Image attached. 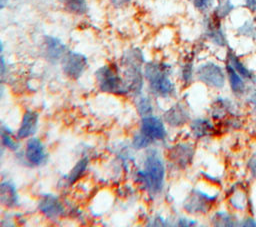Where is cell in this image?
<instances>
[{"label":"cell","instance_id":"836d02e7","mask_svg":"<svg viewBox=\"0 0 256 227\" xmlns=\"http://www.w3.org/2000/svg\"><path fill=\"white\" fill-rule=\"evenodd\" d=\"M5 69H6L5 60H4L3 56H2V55H0V76L4 74V72H5Z\"/></svg>","mask_w":256,"mask_h":227},{"label":"cell","instance_id":"52a82bcc","mask_svg":"<svg viewBox=\"0 0 256 227\" xmlns=\"http://www.w3.org/2000/svg\"><path fill=\"white\" fill-rule=\"evenodd\" d=\"M217 195H209L201 190H193L191 196L184 203V208L189 213H206L212 203L216 200Z\"/></svg>","mask_w":256,"mask_h":227},{"label":"cell","instance_id":"d4e9b609","mask_svg":"<svg viewBox=\"0 0 256 227\" xmlns=\"http://www.w3.org/2000/svg\"><path fill=\"white\" fill-rule=\"evenodd\" d=\"M215 225H220V226H234L235 225V219L232 217V215L219 212L215 214V220H214Z\"/></svg>","mask_w":256,"mask_h":227},{"label":"cell","instance_id":"f1b7e54d","mask_svg":"<svg viewBox=\"0 0 256 227\" xmlns=\"http://www.w3.org/2000/svg\"><path fill=\"white\" fill-rule=\"evenodd\" d=\"M195 9L200 12H207L213 5L214 0H190Z\"/></svg>","mask_w":256,"mask_h":227},{"label":"cell","instance_id":"3957f363","mask_svg":"<svg viewBox=\"0 0 256 227\" xmlns=\"http://www.w3.org/2000/svg\"><path fill=\"white\" fill-rule=\"evenodd\" d=\"M144 62L142 51L136 47L126 50L121 58V64L124 67V81L129 91L136 94L141 91L143 85L142 66Z\"/></svg>","mask_w":256,"mask_h":227},{"label":"cell","instance_id":"e575fe53","mask_svg":"<svg viewBox=\"0 0 256 227\" xmlns=\"http://www.w3.org/2000/svg\"><path fill=\"white\" fill-rule=\"evenodd\" d=\"M242 223H244V224H241L242 226H256V222L254 221V220H252V219H246L245 221H243Z\"/></svg>","mask_w":256,"mask_h":227},{"label":"cell","instance_id":"30bf717a","mask_svg":"<svg viewBox=\"0 0 256 227\" xmlns=\"http://www.w3.org/2000/svg\"><path fill=\"white\" fill-rule=\"evenodd\" d=\"M205 35L210 42L219 47H226L228 45V40L221 25V20L215 18L213 15L206 19Z\"/></svg>","mask_w":256,"mask_h":227},{"label":"cell","instance_id":"44dd1931","mask_svg":"<svg viewBox=\"0 0 256 227\" xmlns=\"http://www.w3.org/2000/svg\"><path fill=\"white\" fill-rule=\"evenodd\" d=\"M234 8L235 6L232 0H217L212 15L215 18L222 20L228 17L231 14V12L234 10Z\"/></svg>","mask_w":256,"mask_h":227},{"label":"cell","instance_id":"e0dca14e","mask_svg":"<svg viewBox=\"0 0 256 227\" xmlns=\"http://www.w3.org/2000/svg\"><path fill=\"white\" fill-rule=\"evenodd\" d=\"M18 193L13 184L10 182L0 183V203L3 206L13 208L18 205Z\"/></svg>","mask_w":256,"mask_h":227},{"label":"cell","instance_id":"9a60e30c","mask_svg":"<svg viewBox=\"0 0 256 227\" xmlns=\"http://www.w3.org/2000/svg\"><path fill=\"white\" fill-rule=\"evenodd\" d=\"M37 123H38V114L31 110H27L23 115L20 128L17 132L18 137L24 139L33 135L36 132Z\"/></svg>","mask_w":256,"mask_h":227},{"label":"cell","instance_id":"2e32d148","mask_svg":"<svg viewBox=\"0 0 256 227\" xmlns=\"http://www.w3.org/2000/svg\"><path fill=\"white\" fill-rule=\"evenodd\" d=\"M193 157V149L187 144H179L174 146L170 151V158L175 164L185 167L189 164Z\"/></svg>","mask_w":256,"mask_h":227},{"label":"cell","instance_id":"4dcf8cb0","mask_svg":"<svg viewBox=\"0 0 256 227\" xmlns=\"http://www.w3.org/2000/svg\"><path fill=\"white\" fill-rule=\"evenodd\" d=\"M248 169L251 173V175L256 178V155H254L253 157L250 158L249 162H248Z\"/></svg>","mask_w":256,"mask_h":227},{"label":"cell","instance_id":"8992f818","mask_svg":"<svg viewBox=\"0 0 256 227\" xmlns=\"http://www.w3.org/2000/svg\"><path fill=\"white\" fill-rule=\"evenodd\" d=\"M61 64L64 74L68 78L76 80L85 72L88 65V59L86 55L80 52L67 51L61 60Z\"/></svg>","mask_w":256,"mask_h":227},{"label":"cell","instance_id":"4316f807","mask_svg":"<svg viewBox=\"0 0 256 227\" xmlns=\"http://www.w3.org/2000/svg\"><path fill=\"white\" fill-rule=\"evenodd\" d=\"M181 74H182V79L184 82L191 81V79L193 77V59H189L183 64Z\"/></svg>","mask_w":256,"mask_h":227},{"label":"cell","instance_id":"cb8c5ba5","mask_svg":"<svg viewBox=\"0 0 256 227\" xmlns=\"http://www.w3.org/2000/svg\"><path fill=\"white\" fill-rule=\"evenodd\" d=\"M237 34L239 36L247 38H256V23L247 20L237 28Z\"/></svg>","mask_w":256,"mask_h":227},{"label":"cell","instance_id":"4fadbf2b","mask_svg":"<svg viewBox=\"0 0 256 227\" xmlns=\"http://www.w3.org/2000/svg\"><path fill=\"white\" fill-rule=\"evenodd\" d=\"M164 119L170 126L179 127L187 122L189 119V113L184 105L177 103L165 112Z\"/></svg>","mask_w":256,"mask_h":227},{"label":"cell","instance_id":"d6986e66","mask_svg":"<svg viewBox=\"0 0 256 227\" xmlns=\"http://www.w3.org/2000/svg\"><path fill=\"white\" fill-rule=\"evenodd\" d=\"M64 9L76 16H82L88 11V2L87 0H61Z\"/></svg>","mask_w":256,"mask_h":227},{"label":"cell","instance_id":"8d00e7d4","mask_svg":"<svg viewBox=\"0 0 256 227\" xmlns=\"http://www.w3.org/2000/svg\"><path fill=\"white\" fill-rule=\"evenodd\" d=\"M3 155H4V149H3V147H2V145L0 144V160L2 159V157H3Z\"/></svg>","mask_w":256,"mask_h":227},{"label":"cell","instance_id":"7c38bea8","mask_svg":"<svg viewBox=\"0 0 256 227\" xmlns=\"http://www.w3.org/2000/svg\"><path fill=\"white\" fill-rule=\"evenodd\" d=\"M26 159L35 166H39L44 163L45 151L42 142L38 138H31L28 140L25 151Z\"/></svg>","mask_w":256,"mask_h":227},{"label":"cell","instance_id":"ba28073f","mask_svg":"<svg viewBox=\"0 0 256 227\" xmlns=\"http://www.w3.org/2000/svg\"><path fill=\"white\" fill-rule=\"evenodd\" d=\"M42 51L43 56L47 61L51 63H57L61 61L64 55L67 53V47L58 37L46 35L43 38Z\"/></svg>","mask_w":256,"mask_h":227},{"label":"cell","instance_id":"f35d334b","mask_svg":"<svg viewBox=\"0 0 256 227\" xmlns=\"http://www.w3.org/2000/svg\"><path fill=\"white\" fill-rule=\"evenodd\" d=\"M2 50H3V42H2V40L0 38V52H2Z\"/></svg>","mask_w":256,"mask_h":227},{"label":"cell","instance_id":"d6a6232c","mask_svg":"<svg viewBox=\"0 0 256 227\" xmlns=\"http://www.w3.org/2000/svg\"><path fill=\"white\" fill-rule=\"evenodd\" d=\"M178 225H180V226H191V225H194V221L187 220L186 218H181L178 221Z\"/></svg>","mask_w":256,"mask_h":227},{"label":"cell","instance_id":"484cf974","mask_svg":"<svg viewBox=\"0 0 256 227\" xmlns=\"http://www.w3.org/2000/svg\"><path fill=\"white\" fill-rule=\"evenodd\" d=\"M137 109L140 115L148 116L152 112V104L147 97H141L137 101Z\"/></svg>","mask_w":256,"mask_h":227},{"label":"cell","instance_id":"6da1fadb","mask_svg":"<svg viewBox=\"0 0 256 227\" xmlns=\"http://www.w3.org/2000/svg\"><path fill=\"white\" fill-rule=\"evenodd\" d=\"M165 167L159 154L150 151L144 162V169L136 174V180L151 194H158L162 191L164 185Z\"/></svg>","mask_w":256,"mask_h":227},{"label":"cell","instance_id":"f546056e","mask_svg":"<svg viewBox=\"0 0 256 227\" xmlns=\"http://www.w3.org/2000/svg\"><path fill=\"white\" fill-rule=\"evenodd\" d=\"M108 1L115 8H124L130 3L131 0H108Z\"/></svg>","mask_w":256,"mask_h":227},{"label":"cell","instance_id":"5bb4252c","mask_svg":"<svg viewBox=\"0 0 256 227\" xmlns=\"http://www.w3.org/2000/svg\"><path fill=\"white\" fill-rule=\"evenodd\" d=\"M226 62L229 63L235 69V71L245 80L256 82V75L245 66V64L240 60V58L234 53V51L231 48L227 49Z\"/></svg>","mask_w":256,"mask_h":227},{"label":"cell","instance_id":"9c48e42d","mask_svg":"<svg viewBox=\"0 0 256 227\" xmlns=\"http://www.w3.org/2000/svg\"><path fill=\"white\" fill-rule=\"evenodd\" d=\"M140 133L151 143L156 140H163L166 137V129L163 122L154 116H144L141 121Z\"/></svg>","mask_w":256,"mask_h":227},{"label":"cell","instance_id":"7a4b0ae2","mask_svg":"<svg viewBox=\"0 0 256 227\" xmlns=\"http://www.w3.org/2000/svg\"><path fill=\"white\" fill-rule=\"evenodd\" d=\"M170 68L169 64L163 62L145 63L143 73L155 95L167 97L174 92V85L169 77Z\"/></svg>","mask_w":256,"mask_h":227},{"label":"cell","instance_id":"5b68a950","mask_svg":"<svg viewBox=\"0 0 256 227\" xmlns=\"http://www.w3.org/2000/svg\"><path fill=\"white\" fill-rule=\"evenodd\" d=\"M199 81L212 88H221L225 84L226 76L223 68L214 62H205L200 64L196 71Z\"/></svg>","mask_w":256,"mask_h":227},{"label":"cell","instance_id":"ac0fdd59","mask_svg":"<svg viewBox=\"0 0 256 227\" xmlns=\"http://www.w3.org/2000/svg\"><path fill=\"white\" fill-rule=\"evenodd\" d=\"M225 71H226L232 92L237 95H242L246 90V85H245V81H244L245 79L243 77H241L235 71V69L227 62L225 64Z\"/></svg>","mask_w":256,"mask_h":227},{"label":"cell","instance_id":"74e56055","mask_svg":"<svg viewBox=\"0 0 256 227\" xmlns=\"http://www.w3.org/2000/svg\"><path fill=\"white\" fill-rule=\"evenodd\" d=\"M3 94H4V87H3V86L0 84V99L2 98Z\"/></svg>","mask_w":256,"mask_h":227},{"label":"cell","instance_id":"7402d4cb","mask_svg":"<svg viewBox=\"0 0 256 227\" xmlns=\"http://www.w3.org/2000/svg\"><path fill=\"white\" fill-rule=\"evenodd\" d=\"M0 138H1L2 144L4 146H6L8 149H10L12 151L18 150L19 144L16 141V139L12 133V130L9 127H7L5 125L0 126Z\"/></svg>","mask_w":256,"mask_h":227},{"label":"cell","instance_id":"ffe728a7","mask_svg":"<svg viewBox=\"0 0 256 227\" xmlns=\"http://www.w3.org/2000/svg\"><path fill=\"white\" fill-rule=\"evenodd\" d=\"M191 132L195 137L201 138L204 136H208L213 131V126L209 123V121L205 119H194L190 124Z\"/></svg>","mask_w":256,"mask_h":227},{"label":"cell","instance_id":"8fae6325","mask_svg":"<svg viewBox=\"0 0 256 227\" xmlns=\"http://www.w3.org/2000/svg\"><path fill=\"white\" fill-rule=\"evenodd\" d=\"M39 210L50 218H55L63 213V206L59 199L52 194H44L38 204Z\"/></svg>","mask_w":256,"mask_h":227},{"label":"cell","instance_id":"d590c367","mask_svg":"<svg viewBox=\"0 0 256 227\" xmlns=\"http://www.w3.org/2000/svg\"><path fill=\"white\" fill-rule=\"evenodd\" d=\"M10 0H0V10L3 9L8 3H9Z\"/></svg>","mask_w":256,"mask_h":227},{"label":"cell","instance_id":"603a6c76","mask_svg":"<svg viewBox=\"0 0 256 227\" xmlns=\"http://www.w3.org/2000/svg\"><path fill=\"white\" fill-rule=\"evenodd\" d=\"M87 166H88V159L87 158H81L75 164V166L72 168L70 173L68 174L67 182H69V184H73L76 181H78L83 176L84 172L87 169Z\"/></svg>","mask_w":256,"mask_h":227},{"label":"cell","instance_id":"277c9868","mask_svg":"<svg viewBox=\"0 0 256 227\" xmlns=\"http://www.w3.org/2000/svg\"><path fill=\"white\" fill-rule=\"evenodd\" d=\"M95 77L101 91L115 95H124L129 89L122 77L119 75L117 68L111 64H105L97 69Z\"/></svg>","mask_w":256,"mask_h":227},{"label":"cell","instance_id":"83f0119b","mask_svg":"<svg viewBox=\"0 0 256 227\" xmlns=\"http://www.w3.org/2000/svg\"><path fill=\"white\" fill-rule=\"evenodd\" d=\"M150 144H151V142L140 132L138 134H136L132 140V146L135 149H144V148L148 147Z\"/></svg>","mask_w":256,"mask_h":227},{"label":"cell","instance_id":"ab89813d","mask_svg":"<svg viewBox=\"0 0 256 227\" xmlns=\"http://www.w3.org/2000/svg\"><path fill=\"white\" fill-rule=\"evenodd\" d=\"M254 104H255V106H256V94H255V96H254Z\"/></svg>","mask_w":256,"mask_h":227},{"label":"cell","instance_id":"1f68e13d","mask_svg":"<svg viewBox=\"0 0 256 227\" xmlns=\"http://www.w3.org/2000/svg\"><path fill=\"white\" fill-rule=\"evenodd\" d=\"M245 7L252 13L256 12V0H244Z\"/></svg>","mask_w":256,"mask_h":227}]
</instances>
